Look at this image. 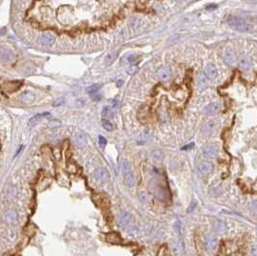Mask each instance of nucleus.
Here are the masks:
<instances>
[{
    "label": "nucleus",
    "mask_w": 257,
    "mask_h": 256,
    "mask_svg": "<svg viewBox=\"0 0 257 256\" xmlns=\"http://www.w3.org/2000/svg\"><path fill=\"white\" fill-rule=\"evenodd\" d=\"M139 198H140V200L143 202V203H146V202L147 201V197H146V195H145L144 193H140V196H139Z\"/></svg>",
    "instance_id": "nucleus-37"
},
{
    "label": "nucleus",
    "mask_w": 257,
    "mask_h": 256,
    "mask_svg": "<svg viewBox=\"0 0 257 256\" xmlns=\"http://www.w3.org/2000/svg\"><path fill=\"white\" fill-rule=\"evenodd\" d=\"M63 99H64V98H59L57 101H55L54 103H53V105H54V106H59V105H61L62 103H63V101H64Z\"/></svg>",
    "instance_id": "nucleus-41"
},
{
    "label": "nucleus",
    "mask_w": 257,
    "mask_h": 256,
    "mask_svg": "<svg viewBox=\"0 0 257 256\" xmlns=\"http://www.w3.org/2000/svg\"><path fill=\"white\" fill-rule=\"evenodd\" d=\"M121 171H122L123 175H125V174H127L131 171L130 163L126 160V159H123L122 162H121Z\"/></svg>",
    "instance_id": "nucleus-24"
},
{
    "label": "nucleus",
    "mask_w": 257,
    "mask_h": 256,
    "mask_svg": "<svg viewBox=\"0 0 257 256\" xmlns=\"http://www.w3.org/2000/svg\"><path fill=\"white\" fill-rule=\"evenodd\" d=\"M137 67L136 66H131L128 69H127V73L128 74H134L137 72Z\"/></svg>",
    "instance_id": "nucleus-36"
},
{
    "label": "nucleus",
    "mask_w": 257,
    "mask_h": 256,
    "mask_svg": "<svg viewBox=\"0 0 257 256\" xmlns=\"http://www.w3.org/2000/svg\"><path fill=\"white\" fill-rule=\"evenodd\" d=\"M102 117L106 119H110L114 117V113L109 106H104L102 110Z\"/></svg>",
    "instance_id": "nucleus-23"
},
{
    "label": "nucleus",
    "mask_w": 257,
    "mask_h": 256,
    "mask_svg": "<svg viewBox=\"0 0 257 256\" xmlns=\"http://www.w3.org/2000/svg\"><path fill=\"white\" fill-rule=\"evenodd\" d=\"M14 58V54L13 52L6 47H1L0 49V59H1L2 62H10L12 61Z\"/></svg>",
    "instance_id": "nucleus-10"
},
{
    "label": "nucleus",
    "mask_w": 257,
    "mask_h": 256,
    "mask_svg": "<svg viewBox=\"0 0 257 256\" xmlns=\"http://www.w3.org/2000/svg\"><path fill=\"white\" fill-rule=\"evenodd\" d=\"M240 67L243 70H247L251 67V61L249 58H243L240 61Z\"/></svg>",
    "instance_id": "nucleus-25"
},
{
    "label": "nucleus",
    "mask_w": 257,
    "mask_h": 256,
    "mask_svg": "<svg viewBox=\"0 0 257 256\" xmlns=\"http://www.w3.org/2000/svg\"><path fill=\"white\" fill-rule=\"evenodd\" d=\"M94 179L97 183H105L109 179V172L105 167H98L94 172Z\"/></svg>",
    "instance_id": "nucleus-2"
},
{
    "label": "nucleus",
    "mask_w": 257,
    "mask_h": 256,
    "mask_svg": "<svg viewBox=\"0 0 257 256\" xmlns=\"http://www.w3.org/2000/svg\"><path fill=\"white\" fill-rule=\"evenodd\" d=\"M3 219H4V222L7 223H10V224L14 223L17 219V213L15 211H8L5 213Z\"/></svg>",
    "instance_id": "nucleus-15"
},
{
    "label": "nucleus",
    "mask_w": 257,
    "mask_h": 256,
    "mask_svg": "<svg viewBox=\"0 0 257 256\" xmlns=\"http://www.w3.org/2000/svg\"><path fill=\"white\" fill-rule=\"evenodd\" d=\"M150 157H151L152 160L156 161V162H160L164 159V153L162 150H159V149H155V150H152L151 153H150Z\"/></svg>",
    "instance_id": "nucleus-22"
},
{
    "label": "nucleus",
    "mask_w": 257,
    "mask_h": 256,
    "mask_svg": "<svg viewBox=\"0 0 257 256\" xmlns=\"http://www.w3.org/2000/svg\"><path fill=\"white\" fill-rule=\"evenodd\" d=\"M74 145L77 146V147H84L86 145H87V137L86 135L80 133V134H77L75 137H74Z\"/></svg>",
    "instance_id": "nucleus-16"
},
{
    "label": "nucleus",
    "mask_w": 257,
    "mask_h": 256,
    "mask_svg": "<svg viewBox=\"0 0 257 256\" xmlns=\"http://www.w3.org/2000/svg\"><path fill=\"white\" fill-rule=\"evenodd\" d=\"M223 58H224V63L230 67H233L236 64V56H235V53L232 48H230V47L225 48L223 53Z\"/></svg>",
    "instance_id": "nucleus-3"
},
{
    "label": "nucleus",
    "mask_w": 257,
    "mask_h": 256,
    "mask_svg": "<svg viewBox=\"0 0 257 256\" xmlns=\"http://www.w3.org/2000/svg\"><path fill=\"white\" fill-rule=\"evenodd\" d=\"M196 206H197L196 202H192V203L190 204V206L188 207V209H187V213H191L192 211H194V208H196Z\"/></svg>",
    "instance_id": "nucleus-38"
},
{
    "label": "nucleus",
    "mask_w": 257,
    "mask_h": 256,
    "mask_svg": "<svg viewBox=\"0 0 257 256\" xmlns=\"http://www.w3.org/2000/svg\"><path fill=\"white\" fill-rule=\"evenodd\" d=\"M225 229H226V226L224 222H221V220H217L215 223V230L218 233H224L225 231Z\"/></svg>",
    "instance_id": "nucleus-26"
},
{
    "label": "nucleus",
    "mask_w": 257,
    "mask_h": 256,
    "mask_svg": "<svg viewBox=\"0 0 257 256\" xmlns=\"http://www.w3.org/2000/svg\"><path fill=\"white\" fill-rule=\"evenodd\" d=\"M100 88H101V86H100L99 84H94V85H93V86H91V87L88 88V89H87V93H88L89 94H91V95H94V94H96L97 93L99 92Z\"/></svg>",
    "instance_id": "nucleus-28"
},
{
    "label": "nucleus",
    "mask_w": 257,
    "mask_h": 256,
    "mask_svg": "<svg viewBox=\"0 0 257 256\" xmlns=\"http://www.w3.org/2000/svg\"><path fill=\"white\" fill-rule=\"evenodd\" d=\"M249 207H250V210L252 212L253 214L257 215V200L251 201L250 203V205H249Z\"/></svg>",
    "instance_id": "nucleus-31"
},
{
    "label": "nucleus",
    "mask_w": 257,
    "mask_h": 256,
    "mask_svg": "<svg viewBox=\"0 0 257 256\" xmlns=\"http://www.w3.org/2000/svg\"><path fill=\"white\" fill-rule=\"evenodd\" d=\"M205 74L208 78H211V79L215 78L218 74L216 67L214 65H212V64L207 65L206 67H205Z\"/></svg>",
    "instance_id": "nucleus-18"
},
{
    "label": "nucleus",
    "mask_w": 257,
    "mask_h": 256,
    "mask_svg": "<svg viewBox=\"0 0 257 256\" xmlns=\"http://www.w3.org/2000/svg\"><path fill=\"white\" fill-rule=\"evenodd\" d=\"M133 217L130 213L126 211H123L119 216V224L121 227H127L132 223Z\"/></svg>",
    "instance_id": "nucleus-4"
},
{
    "label": "nucleus",
    "mask_w": 257,
    "mask_h": 256,
    "mask_svg": "<svg viewBox=\"0 0 257 256\" xmlns=\"http://www.w3.org/2000/svg\"><path fill=\"white\" fill-rule=\"evenodd\" d=\"M135 181H136V178H135V175L132 171H130L129 173L125 174L124 175V183L126 184V186L128 187H133L135 184Z\"/></svg>",
    "instance_id": "nucleus-21"
},
{
    "label": "nucleus",
    "mask_w": 257,
    "mask_h": 256,
    "mask_svg": "<svg viewBox=\"0 0 257 256\" xmlns=\"http://www.w3.org/2000/svg\"><path fill=\"white\" fill-rule=\"evenodd\" d=\"M20 81H12V82H7L5 83L2 88L7 87V91L9 92H15V90H17L20 87Z\"/></svg>",
    "instance_id": "nucleus-19"
},
{
    "label": "nucleus",
    "mask_w": 257,
    "mask_h": 256,
    "mask_svg": "<svg viewBox=\"0 0 257 256\" xmlns=\"http://www.w3.org/2000/svg\"><path fill=\"white\" fill-rule=\"evenodd\" d=\"M218 153V146L216 145H205L202 149V154L204 157L212 159L215 158Z\"/></svg>",
    "instance_id": "nucleus-5"
},
{
    "label": "nucleus",
    "mask_w": 257,
    "mask_h": 256,
    "mask_svg": "<svg viewBox=\"0 0 257 256\" xmlns=\"http://www.w3.org/2000/svg\"><path fill=\"white\" fill-rule=\"evenodd\" d=\"M218 245V239L215 235H209L205 239V249L207 251H214L217 249Z\"/></svg>",
    "instance_id": "nucleus-6"
},
{
    "label": "nucleus",
    "mask_w": 257,
    "mask_h": 256,
    "mask_svg": "<svg viewBox=\"0 0 257 256\" xmlns=\"http://www.w3.org/2000/svg\"><path fill=\"white\" fill-rule=\"evenodd\" d=\"M98 142H99V145L101 148H104L106 144H107V140H106L103 136H99L98 137Z\"/></svg>",
    "instance_id": "nucleus-34"
},
{
    "label": "nucleus",
    "mask_w": 257,
    "mask_h": 256,
    "mask_svg": "<svg viewBox=\"0 0 257 256\" xmlns=\"http://www.w3.org/2000/svg\"><path fill=\"white\" fill-rule=\"evenodd\" d=\"M250 253H251V256H257V248L256 246H253L250 250Z\"/></svg>",
    "instance_id": "nucleus-40"
},
{
    "label": "nucleus",
    "mask_w": 257,
    "mask_h": 256,
    "mask_svg": "<svg viewBox=\"0 0 257 256\" xmlns=\"http://www.w3.org/2000/svg\"><path fill=\"white\" fill-rule=\"evenodd\" d=\"M253 191L257 193V180L255 181V183H254V185H253Z\"/></svg>",
    "instance_id": "nucleus-43"
},
{
    "label": "nucleus",
    "mask_w": 257,
    "mask_h": 256,
    "mask_svg": "<svg viewBox=\"0 0 257 256\" xmlns=\"http://www.w3.org/2000/svg\"><path fill=\"white\" fill-rule=\"evenodd\" d=\"M216 129H217V122L214 120H210V121H207L202 126L201 133L205 136H208V135H211L212 133H214Z\"/></svg>",
    "instance_id": "nucleus-7"
},
{
    "label": "nucleus",
    "mask_w": 257,
    "mask_h": 256,
    "mask_svg": "<svg viewBox=\"0 0 257 256\" xmlns=\"http://www.w3.org/2000/svg\"><path fill=\"white\" fill-rule=\"evenodd\" d=\"M129 26H130V28H132V29H137L140 26V20L138 19H135V17L134 19H131Z\"/></svg>",
    "instance_id": "nucleus-30"
},
{
    "label": "nucleus",
    "mask_w": 257,
    "mask_h": 256,
    "mask_svg": "<svg viewBox=\"0 0 257 256\" xmlns=\"http://www.w3.org/2000/svg\"><path fill=\"white\" fill-rule=\"evenodd\" d=\"M61 125V122L59 120H51L48 122V127L49 128H55V127H59Z\"/></svg>",
    "instance_id": "nucleus-33"
},
{
    "label": "nucleus",
    "mask_w": 257,
    "mask_h": 256,
    "mask_svg": "<svg viewBox=\"0 0 257 256\" xmlns=\"http://www.w3.org/2000/svg\"><path fill=\"white\" fill-rule=\"evenodd\" d=\"M228 24L230 27L238 32H247L250 30V26L246 22H245V20H242L241 17L238 16L230 17L228 20Z\"/></svg>",
    "instance_id": "nucleus-1"
},
{
    "label": "nucleus",
    "mask_w": 257,
    "mask_h": 256,
    "mask_svg": "<svg viewBox=\"0 0 257 256\" xmlns=\"http://www.w3.org/2000/svg\"><path fill=\"white\" fill-rule=\"evenodd\" d=\"M117 57V54H115V53L113 52V53H110V54L106 57V59H105V61H106V63H108V61H109V63H111V62H113V60L115 59Z\"/></svg>",
    "instance_id": "nucleus-35"
},
{
    "label": "nucleus",
    "mask_w": 257,
    "mask_h": 256,
    "mask_svg": "<svg viewBox=\"0 0 257 256\" xmlns=\"http://www.w3.org/2000/svg\"><path fill=\"white\" fill-rule=\"evenodd\" d=\"M197 83H198V87L199 90L206 89L209 85V80H208V77L206 76V74H203V73L198 74V79H197Z\"/></svg>",
    "instance_id": "nucleus-11"
},
{
    "label": "nucleus",
    "mask_w": 257,
    "mask_h": 256,
    "mask_svg": "<svg viewBox=\"0 0 257 256\" xmlns=\"http://www.w3.org/2000/svg\"><path fill=\"white\" fill-rule=\"evenodd\" d=\"M214 9H217V5H209L207 7V10H214Z\"/></svg>",
    "instance_id": "nucleus-42"
},
{
    "label": "nucleus",
    "mask_w": 257,
    "mask_h": 256,
    "mask_svg": "<svg viewBox=\"0 0 257 256\" xmlns=\"http://www.w3.org/2000/svg\"><path fill=\"white\" fill-rule=\"evenodd\" d=\"M171 69H170V67H162V68H160L159 69V72H158V77H159V79H160V80H162V81H166V80H168V79H169L170 77H171Z\"/></svg>",
    "instance_id": "nucleus-17"
},
{
    "label": "nucleus",
    "mask_w": 257,
    "mask_h": 256,
    "mask_svg": "<svg viewBox=\"0 0 257 256\" xmlns=\"http://www.w3.org/2000/svg\"><path fill=\"white\" fill-rule=\"evenodd\" d=\"M194 143H192V144H189V145H187L183 146L181 149H182V150H188V149L193 148V147H194Z\"/></svg>",
    "instance_id": "nucleus-39"
},
{
    "label": "nucleus",
    "mask_w": 257,
    "mask_h": 256,
    "mask_svg": "<svg viewBox=\"0 0 257 256\" xmlns=\"http://www.w3.org/2000/svg\"><path fill=\"white\" fill-rule=\"evenodd\" d=\"M249 1H256V0H249Z\"/></svg>",
    "instance_id": "nucleus-46"
},
{
    "label": "nucleus",
    "mask_w": 257,
    "mask_h": 256,
    "mask_svg": "<svg viewBox=\"0 0 257 256\" xmlns=\"http://www.w3.org/2000/svg\"><path fill=\"white\" fill-rule=\"evenodd\" d=\"M22 148H23V146L21 145V146H20V147L19 149H17V151H16V152H15V156H17V154H19V153L20 152V150H21Z\"/></svg>",
    "instance_id": "nucleus-44"
},
{
    "label": "nucleus",
    "mask_w": 257,
    "mask_h": 256,
    "mask_svg": "<svg viewBox=\"0 0 257 256\" xmlns=\"http://www.w3.org/2000/svg\"><path fill=\"white\" fill-rule=\"evenodd\" d=\"M55 41V37L50 33H44L40 37V42L46 46H51Z\"/></svg>",
    "instance_id": "nucleus-13"
},
{
    "label": "nucleus",
    "mask_w": 257,
    "mask_h": 256,
    "mask_svg": "<svg viewBox=\"0 0 257 256\" xmlns=\"http://www.w3.org/2000/svg\"><path fill=\"white\" fill-rule=\"evenodd\" d=\"M175 1H178V2H181V1H184V0H175Z\"/></svg>",
    "instance_id": "nucleus-45"
},
{
    "label": "nucleus",
    "mask_w": 257,
    "mask_h": 256,
    "mask_svg": "<svg viewBox=\"0 0 257 256\" xmlns=\"http://www.w3.org/2000/svg\"><path fill=\"white\" fill-rule=\"evenodd\" d=\"M20 98L21 100V102H23L25 104H30V103L34 102V100H35V94L30 91H25L20 94Z\"/></svg>",
    "instance_id": "nucleus-12"
},
{
    "label": "nucleus",
    "mask_w": 257,
    "mask_h": 256,
    "mask_svg": "<svg viewBox=\"0 0 257 256\" xmlns=\"http://www.w3.org/2000/svg\"><path fill=\"white\" fill-rule=\"evenodd\" d=\"M212 170H213V165H212L211 162L208 161H204L200 163V165L198 166V171L202 174V175H206L209 174Z\"/></svg>",
    "instance_id": "nucleus-9"
},
{
    "label": "nucleus",
    "mask_w": 257,
    "mask_h": 256,
    "mask_svg": "<svg viewBox=\"0 0 257 256\" xmlns=\"http://www.w3.org/2000/svg\"><path fill=\"white\" fill-rule=\"evenodd\" d=\"M220 110V104L219 102H213L209 105H207L204 108V113L208 116H214L218 114Z\"/></svg>",
    "instance_id": "nucleus-8"
},
{
    "label": "nucleus",
    "mask_w": 257,
    "mask_h": 256,
    "mask_svg": "<svg viewBox=\"0 0 257 256\" xmlns=\"http://www.w3.org/2000/svg\"><path fill=\"white\" fill-rule=\"evenodd\" d=\"M139 56L138 55H129L127 57V61H128V63L129 64H135L136 62L139 61Z\"/></svg>",
    "instance_id": "nucleus-32"
},
{
    "label": "nucleus",
    "mask_w": 257,
    "mask_h": 256,
    "mask_svg": "<svg viewBox=\"0 0 257 256\" xmlns=\"http://www.w3.org/2000/svg\"><path fill=\"white\" fill-rule=\"evenodd\" d=\"M107 241L110 243H114V244H119L120 242V238L117 233H110L107 236Z\"/></svg>",
    "instance_id": "nucleus-27"
},
{
    "label": "nucleus",
    "mask_w": 257,
    "mask_h": 256,
    "mask_svg": "<svg viewBox=\"0 0 257 256\" xmlns=\"http://www.w3.org/2000/svg\"><path fill=\"white\" fill-rule=\"evenodd\" d=\"M49 113H42V114H37V115H35V116L33 118L30 119L29 122H28V125L29 127H34V126H36L38 123L41 121V119L43 118V117H47L49 116Z\"/></svg>",
    "instance_id": "nucleus-14"
},
{
    "label": "nucleus",
    "mask_w": 257,
    "mask_h": 256,
    "mask_svg": "<svg viewBox=\"0 0 257 256\" xmlns=\"http://www.w3.org/2000/svg\"><path fill=\"white\" fill-rule=\"evenodd\" d=\"M102 126L105 130H107V131H112L114 129L113 124L108 119H103L102 120Z\"/></svg>",
    "instance_id": "nucleus-29"
},
{
    "label": "nucleus",
    "mask_w": 257,
    "mask_h": 256,
    "mask_svg": "<svg viewBox=\"0 0 257 256\" xmlns=\"http://www.w3.org/2000/svg\"><path fill=\"white\" fill-rule=\"evenodd\" d=\"M4 237L7 241H10V242L15 241L16 237H17L16 230H15V229H8V230H6V232L4 233Z\"/></svg>",
    "instance_id": "nucleus-20"
}]
</instances>
